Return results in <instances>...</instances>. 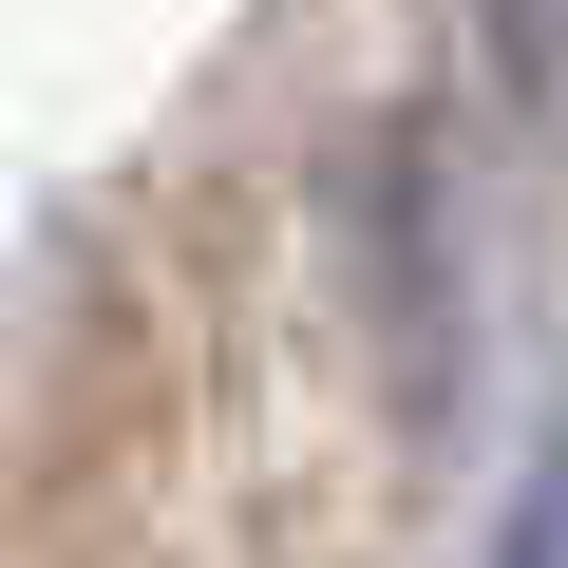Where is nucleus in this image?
<instances>
[{
	"label": "nucleus",
	"mask_w": 568,
	"mask_h": 568,
	"mask_svg": "<svg viewBox=\"0 0 568 568\" xmlns=\"http://www.w3.org/2000/svg\"><path fill=\"white\" fill-rule=\"evenodd\" d=\"M493 568H568V398H549V436H530V474L493 511Z\"/></svg>",
	"instance_id": "obj_2"
},
{
	"label": "nucleus",
	"mask_w": 568,
	"mask_h": 568,
	"mask_svg": "<svg viewBox=\"0 0 568 568\" xmlns=\"http://www.w3.org/2000/svg\"><path fill=\"white\" fill-rule=\"evenodd\" d=\"M474 39H493L511 114H568V0H474Z\"/></svg>",
	"instance_id": "obj_1"
}]
</instances>
